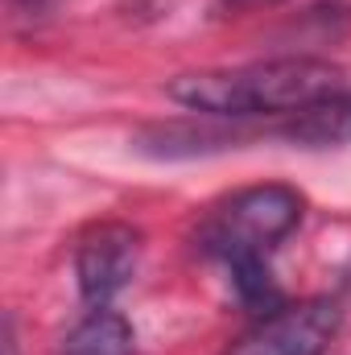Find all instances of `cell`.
<instances>
[{
	"label": "cell",
	"instance_id": "cell-1",
	"mask_svg": "<svg viewBox=\"0 0 351 355\" xmlns=\"http://www.w3.org/2000/svg\"><path fill=\"white\" fill-rule=\"evenodd\" d=\"M343 87V71L323 58H268L223 71H190L170 83V99L211 120L293 116Z\"/></svg>",
	"mask_w": 351,
	"mask_h": 355
},
{
	"label": "cell",
	"instance_id": "cell-2",
	"mask_svg": "<svg viewBox=\"0 0 351 355\" xmlns=\"http://www.w3.org/2000/svg\"><path fill=\"white\" fill-rule=\"evenodd\" d=\"M306 198L285 182L244 186L223 198L198 227V252L215 257L223 268L240 261H268V252L302 223Z\"/></svg>",
	"mask_w": 351,
	"mask_h": 355
},
{
	"label": "cell",
	"instance_id": "cell-3",
	"mask_svg": "<svg viewBox=\"0 0 351 355\" xmlns=\"http://www.w3.org/2000/svg\"><path fill=\"white\" fill-rule=\"evenodd\" d=\"M339 335V306L331 297H310L277 306L257 318L223 355H323Z\"/></svg>",
	"mask_w": 351,
	"mask_h": 355
},
{
	"label": "cell",
	"instance_id": "cell-4",
	"mask_svg": "<svg viewBox=\"0 0 351 355\" xmlns=\"http://www.w3.org/2000/svg\"><path fill=\"white\" fill-rule=\"evenodd\" d=\"M141 265V232L128 223H95L79 236L75 248V281L87 306H108Z\"/></svg>",
	"mask_w": 351,
	"mask_h": 355
},
{
	"label": "cell",
	"instance_id": "cell-5",
	"mask_svg": "<svg viewBox=\"0 0 351 355\" xmlns=\"http://www.w3.org/2000/svg\"><path fill=\"white\" fill-rule=\"evenodd\" d=\"M281 137L293 145H310V149H331V145H348L351 141V91H331L314 103H306L302 112L285 116Z\"/></svg>",
	"mask_w": 351,
	"mask_h": 355
},
{
	"label": "cell",
	"instance_id": "cell-6",
	"mask_svg": "<svg viewBox=\"0 0 351 355\" xmlns=\"http://www.w3.org/2000/svg\"><path fill=\"white\" fill-rule=\"evenodd\" d=\"M62 355H132V327L124 314L95 306L62 339Z\"/></svg>",
	"mask_w": 351,
	"mask_h": 355
},
{
	"label": "cell",
	"instance_id": "cell-7",
	"mask_svg": "<svg viewBox=\"0 0 351 355\" xmlns=\"http://www.w3.org/2000/svg\"><path fill=\"white\" fill-rule=\"evenodd\" d=\"M58 4H62V0H8V8H12L17 17H29V21H37V17H50Z\"/></svg>",
	"mask_w": 351,
	"mask_h": 355
},
{
	"label": "cell",
	"instance_id": "cell-8",
	"mask_svg": "<svg viewBox=\"0 0 351 355\" xmlns=\"http://www.w3.org/2000/svg\"><path fill=\"white\" fill-rule=\"evenodd\" d=\"M4 355H17V331H12V318H4Z\"/></svg>",
	"mask_w": 351,
	"mask_h": 355
},
{
	"label": "cell",
	"instance_id": "cell-9",
	"mask_svg": "<svg viewBox=\"0 0 351 355\" xmlns=\"http://www.w3.org/2000/svg\"><path fill=\"white\" fill-rule=\"evenodd\" d=\"M228 8H264V4H277V0H223Z\"/></svg>",
	"mask_w": 351,
	"mask_h": 355
}]
</instances>
